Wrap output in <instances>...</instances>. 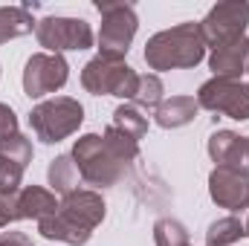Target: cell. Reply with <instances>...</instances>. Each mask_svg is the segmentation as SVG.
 Masks as SVG:
<instances>
[{
	"instance_id": "6da1fadb",
	"label": "cell",
	"mask_w": 249,
	"mask_h": 246,
	"mask_svg": "<svg viewBox=\"0 0 249 246\" xmlns=\"http://www.w3.org/2000/svg\"><path fill=\"white\" fill-rule=\"evenodd\" d=\"M72 162L81 174V183L93 188H110L124 180L127 168L139 159V142L127 139L113 124L99 133H84L72 145Z\"/></svg>"
},
{
	"instance_id": "7a4b0ae2",
	"label": "cell",
	"mask_w": 249,
	"mask_h": 246,
	"mask_svg": "<svg viewBox=\"0 0 249 246\" xmlns=\"http://www.w3.org/2000/svg\"><path fill=\"white\" fill-rule=\"evenodd\" d=\"M105 200L96 191H72L58 203V211L38 220V232L47 241H58L67 246H84L93 238V229L105 220Z\"/></svg>"
},
{
	"instance_id": "3957f363",
	"label": "cell",
	"mask_w": 249,
	"mask_h": 246,
	"mask_svg": "<svg viewBox=\"0 0 249 246\" xmlns=\"http://www.w3.org/2000/svg\"><path fill=\"white\" fill-rule=\"evenodd\" d=\"M206 58V41L197 23H177L171 29L157 32L145 44V64L157 72L165 70H188Z\"/></svg>"
},
{
	"instance_id": "277c9868",
	"label": "cell",
	"mask_w": 249,
	"mask_h": 246,
	"mask_svg": "<svg viewBox=\"0 0 249 246\" xmlns=\"http://www.w3.org/2000/svg\"><path fill=\"white\" fill-rule=\"evenodd\" d=\"M81 87L93 96H116L124 102H133L139 87V72L124 64V58L96 55L81 70Z\"/></svg>"
},
{
	"instance_id": "5b68a950",
	"label": "cell",
	"mask_w": 249,
	"mask_h": 246,
	"mask_svg": "<svg viewBox=\"0 0 249 246\" xmlns=\"http://www.w3.org/2000/svg\"><path fill=\"white\" fill-rule=\"evenodd\" d=\"M84 122V107L70 99V96H55L32 107L29 113V127L44 145H55L67 136H72Z\"/></svg>"
},
{
	"instance_id": "8992f818",
	"label": "cell",
	"mask_w": 249,
	"mask_h": 246,
	"mask_svg": "<svg viewBox=\"0 0 249 246\" xmlns=\"http://www.w3.org/2000/svg\"><path fill=\"white\" fill-rule=\"evenodd\" d=\"M96 12L102 15V29H99V55L107 58H124L136 29L139 18L130 3H96Z\"/></svg>"
},
{
	"instance_id": "52a82bcc",
	"label": "cell",
	"mask_w": 249,
	"mask_h": 246,
	"mask_svg": "<svg viewBox=\"0 0 249 246\" xmlns=\"http://www.w3.org/2000/svg\"><path fill=\"white\" fill-rule=\"evenodd\" d=\"M197 26H200V35H203L206 47L220 50V47L244 38V32L249 26V3H244V0L217 3V6L209 9V15Z\"/></svg>"
},
{
	"instance_id": "ba28073f",
	"label": "cell",
	"mask_w": 249,
	"mask_h": 246,
	"mask_svg": "<svg viewBox=\"0 0 249 246\" xmlns=\"http://www.w3.org/2000/svg\"><path fill=\"white\" fill-rule=\"evenodd\" d=\"M194 99H197V105L203 110L229 116L235 122H247L249 119V84H244V81L209 78L206 84H200Z\"/></svg>"
},
{
	"instance_id": "9c48e42d",
	"label": "cell",
	"mask_w": 249,
	"mask_h": 246,
	"mask_svg": "<svg viewBox=\"0 0 249 246\" xmlns=\"http://www.w3.org/2000/svg\"><path fill=\"white\" fill-rule=\"evenodd\" d=\"M35 38L53 55H61L64 50H90L93 41H96L87 20H81V18H55V15L38 20Z\"/></svg>"
},
{
	"instance_id": "30bf717a",
	"label": "cell",
	"mask_w": 249,
	"mask_h": 246,
	"mask_svg": "<svg viewBox=\"0 0 249 246\" xmlns=\"http://www.w3.org/2000/svg\"><path fill=\"white\" fill-rule=\"evenodd\" d=\"M55 211V194L41 185H23L12 194H0V229L18 220H44Z\"/></svg>"
},
{
	"instance_id": "8fae6325",
	"label": "cell",
	"mask_w": 249,
	"mask_h": 246,
	"mask_svg": "<svg viewBox=\"0 0 249 246\" xmlns=\"http://www.w3.org/2000/svg\"><path fill=\"white\" fill-rule=\"evenodd\" d=\"M70 78V64L64 55L53 53H35L23 67V93L29 99H44L55 90H61Z\"/></svg>"
},
{
	"instance_id": "7c38bea8",
	"label": "cell",
	"mask_w": 249,
	"mask_h": 246,
	"mask_svg": "<svg viewBox=\"0 0 249 246\" xmlns=\"http://www.w3.org/2000/svg\"><path fill=\"white\" fill-rule=\"evenodd\" d=\"M209 194L220 209H229L235 214L249 209V180L229 168H214L209 174Z\"/></svg>"
},
{
	"instance_id": "4fadbf2b",
	"label": "cell",
	"mask_w": 249,
	"mask_h": 246,
	"mask_svg": "<svg viewBox=\"0 0 249 246\" xmlns=\"http://www.w3.org/2000/svg\"><path fill=\"white\" fill-rule=\"evenodd\" d=\"M209 70L214 72V78H232L241 81V75L249 72V38H238L220 50H212L209 55Z\"/></svg>"
},
{
	"instance_id": "5bb4252c",
	"label": "cell",
	"mask_w": 249,
	"mask_h": 246,
	"mask_svg": "<svg viewBox=\"0 0 249 246\" xmlns=\"http://www.w3.org/2000/svg\"><path fill=\"white\" fill-rule=\"evenodd\" d=\"M244 154H247V136L235 130H214L209 136V157L217 162V168H229L244 177Z\"/></svg>"
},
{
	"instance_id": "9a60e30c",
	"label": "cell",
	"mask_w": 249,
	"mask_h": 246,
	"mask_svg": "<svg viewBox=\"0 0 249 246\" xmlns=\"http://www.w3.org/2000/svg\"><path fill=\"white\" fill-rule=\"evenodd\" d=\"M197 113H200V105L194 96H171V99H162V105L154 110V122L165 130H177L194 122Z\"/></svg>"
},
{
	"instance_id": "2e32d148",
	"label": "cell",
	"mask_w": 249,
	"mask_h": 246,
	"mask_svg": "<svg viewBox=\"0 0 249 246\" xmlns=\"http://www.w3.org/2000/svg\"><path fill=\"white\" fill-rule=\"evenodd\" d=\"M244 238H249V209L247 217H238V214L217 217L206 232V246H232Z\"/></svg>"
},
{
	"instance_id": "e0dca14e",
	"label": "cell",
	"mask_w": 249,
	"mask_h": 246,
	"mask_svg": "<svg viewBox=\"0 0 249 246\" xmlns=\"http://www.w3.org/2000/svg\"><path fill=\"white\" fill-rule=\"evenodd\" d=\"M35 26H38V20L23 6H0V44L29 35Z\"/></svg>"
},
{
	"instance_id": "ac0fdd59",
	"label": "cell",
	"mask_w": 249,
	"mask_h": 246,
	"mask_svg": "<svg viewBox=\"0 0 249 246\" xmlns=\"http://www.w3.org/2000/svg\"><path fill=\"white\" fill-rule=\"evenodd\" d=\"M47 180H50V185H53V191H58V194L67 197V194L78 191V185H81V174H78L72 157H70V154H61V157H55V159L50 162V168H47Z\"/></svg>"
},
{
	"instance_id": "d6986e66",
	"label": "cell",
	"mask_w": 249,
	"mask_h": 246,
	"mask_svg": "<svg viewBox=\"0 0 249 246\" xmlns=\"http://www.w3.org/2000/svg\"><path fill=\"white\" fill-rule=\"evenodd\" d=\"M110 124H113L119 133H124L127 139H133V142H139V139L148 133V116H145L133 102L119 105V107L113 110V122Z\"/></svg>"
},
{
	"instance_id": "ffe728a7",
	"label": "cell",
	"mask_w": 249,
	"mask_h": 246,
	"mask_svg": "<svg viewBox=\"0 0 249 246\" xmlns=\"http://www.w3.org/2000/svg\"><path fill=\"white\" fill-rule=\"evenodd\" d=\"M162 93H165V87H162L160 75L145 72V75H139V87H136L133 105H136L142 113H145V110H157V107L162 105Z\"/></svg>"
},
{
	"instance_id": "44dd1931",
	"label": "cell",
	"mask_w": 249,
	"mask_h": 246,
	"mask_svg": "<svg viewBox=\"0 0 249 246\" xmlns=\"http://www.w3.org/2000/svg\"><path fill=\"white\" fill-rule=\"evenodd\" d=\"M154 244L157 246H191L186 226L177 217H160L154 223Z\"/></svg>"
},
{
	"instance_id": "7402d4cb",
	"label": "cell",
	"mask_w": 249,
	"mask_h": 246,
	"mask_svg": "<svg viewBox=\"0 0 249 246\" xmlns=\"http://www.w3.org/2000/svg\"><path fill=\"white\" fill-rule=\"evenodd\" d=\"M23 171H26V165H20L18 159L6 157L0 151V194H12V191L23 188Z\"/></svg>"
},
{
	"instance_id": "603a6c76",
	"label": "cell",
	"mask_w": 249,
	"mask_h": 246,
	"mask_svg": "<svg viewBox=\"0 0 249 246\" xmlns=\"http://www.w3.org/2000/svg\"><path fill=\"white\" fill-rule=\"evenodd\" d=\"M0 151L6 154V157H12V159H18L20 165H29L32 162V142H29V136H23L20 130L15 133V136H9V139H3L0 142Z\"/></svg>"
},
{
	"instance_id": "cb8c5ba5",
	"label": "cell",
	"mask_w": 249,
	"mask_h": 246,
	"mask_svg": "<svg viewBox=\"0 0 249 246\" xmlns=\"http://www.w3.org/2000/svg\"><path fill=\"white\" fill-rule=\"evenodd\" d=\"M15 133H18V113L9 105L0 102V142L9 139V136H15Z\"/></svg>"
},
{
	"instance_id": "d4e9b609",
	"label": "cell",
	"mask_w": 249,
	"mask_h": 246,
	"mask_svg": "<svg viewBox=\"0 0 249 246\" xmlns=\"http://www.w3.org/2000/svg\"><path fill=\"white\" fill-rule=\"evenodd\" d=\"M0 246H32L23 232H0Z\"/></svg>"
},
{
	"instance_id": "484cf974",
	"label": "cell",
	"mask_w": 249,
	"mask_h": 246,
	"mask_svg": "<svg viewBox=\"0 0 249 246\" xmlns=\"http://www.w3.org/2000/svg\"><path fill=\"white\" fill-rule=\"evenodd\" d=\"M244 177L249 180V136H247V154H244Z\"/></svg>"
}]
</instances>
